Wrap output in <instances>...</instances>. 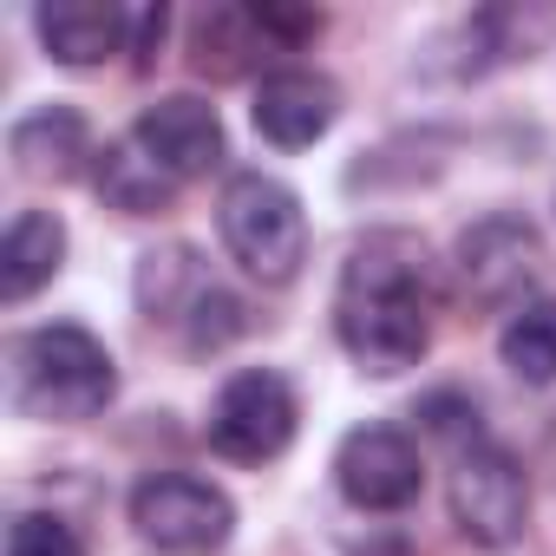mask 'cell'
I'll return each mask as SVG.
<instances>
[{
    "label": "cell",
    "mask_w": 556,
    "mask_h": 556,
    "mask_svg": "<svg viewBox=\"0 0 556 556\" xmlns=\"http://www.w3.org/2000/svg\"><path fill=\"white\" fill-rule=\"evenodd\" d=\"M236 334H242V302H236L229 289H216V282H210V289H203V302L184 315V341H190L197 354H216V348H229Z\"/></svg>",
    "instance_id": "ac0fdd59"
},
{
    "label": "cell",
    "mask_w": 556,
    "mask_h": 556,
    "mask_svg": "<svg viewBox=\"0 0 556 556\" xmlns=\"http://www.w3.org/2000/svg\"><path fill=\"white\" fill-rule=\"evenodd\" d=\"M92 190H99L112 210H125V216H157V210H170L177 177L125 131V138H112V144L92 157Z\"/></svg>",
    "instance_id": "5bb4252c"
},
{
    "label": "cell",
    "mask_w": 556,
    "mask_h": 556,
    "mask_svg": "<svg viewBox=\"0 0 556 556\" xmlns=\"http://www.w3.org/2000/svg\"><path fill=\"white\" fill-rule=\"evenodd\" d=\"M164 27H170L164 8H138V14H131V47H125V53H131L138 66H151V53L164 47Z\"/></svg>",
    "instance_id": "7402d4cb"
},
{
    "label": "cell",
    "mask_w": 556,
    "mask_h": 556,
    "mask_svg": "<svg viewBox=\"0 0 556 556\" xmlns=\"http://www.w3.org/2000/svg\"><path fill=\"white\" fill-rule=\"evenodd\" d=\"M262 47H268V34H262L255 8H210L190 27V60L210 79H242L262 60Z\"/></svg>",
    "instance_id": "9a60e30c"
},
{
    "label": "cell",
    "mask_w": 556,
    "mask_h": 556,
    "mask_svg": "<svg viewBox=\"0 0 556 556\" xmlns=\"http://www.w3.org/2000/svg\"><path fill=\"white\" fill-rule=\"evenodd\" d=\"M295 387L275 374V367H242L223 380L216 406H210V445L229 465H268L295 445Z\"/></svg>",
    "instance_id": "277c9868"
},
{
    "label": "cell",
    "mask_w": 556,
    "mask_h": 556,
    "mask_svg": "<svg viewBox=\"0 0 556 556\" xmlns=\"http://www.w3.org/2000/svg\"><path fill=\"white\" fill-rule=\"evenodd\" d=\"M60 262H66V223L53 210H21L8 223V242H0V302L8 308L34 302L60 275Z\"/></svg>",
    "instance_id": "4fadbf2b"
},
{
    "label": "cell",
    "mask_w": 556,
    "mask_h": 556,
    "mask_svg": "<svg viewBox=\"0 0 556 556\" xmlns=\"http://www.w3.org/2000/svg\"><path fill=\"white\" fill-rule=\"evenodd\" d=\"M229 523H236V504L223 484L210 478H190V471H151L138 491H131V530L170 556H203V549H223L229 543Z\"/></svg>",
    "instance_id": "5b68a950"
},
{
    "label": "cell",
    "mask_w": 556,
    "mask_h": 556,
    "mask_svg": "<svg viewBox=\"0 0 556 556\" xmlns=\"http://www.w3.org/2000/svg\"><path fill=\"white\" fill-rule=\"evenodd\" d=\"M216 229H223V249L236 255V268L262 289H282L295 282V268L308 255V216H302V197L282 184V177H262V170H236L223 184V203H216Z\"/></svg>",
    "instance_id": "3957f363"
},
{
    "label": "cell",
    "mask_w": 556,
    "mask_h": 556,
    "mask_svg": "<svg viewBox=\"0 0 556 556\" xmlns=\"http://www.w3.org/2000/svg\"><path fill=\"white\" fill-rule=\"evenodd\" d=\"M543 275V236L523 216H484L458 236V282L478 308H523Z\"/></svg>",
    "instance_id": "52a82bcc"
},
{
    "label": "cell",
    "mask_w": 556,
    "mask_h": 556,
    "mask_svg": "<svg viewBox=\"0 0 556 556\" xmlns=\"http://www.w3.org/2000/svg\"><path fill=\"white\" fill-rule=\"evenodd\" d=\"M249 118L275 151H308L341 118V92H334V79H321L308 66H282V73H262Z\"/></svg>",
    "instance_id": "30bf717a"
},
{
    "label": "cell",
    "mask_w": 556,
    "mask_h": 556,
    "mask_svg": "<svg viewBox=\"0 0 556 556\" xmlns=\"http://www.w3.org/2000/svg\"><path fill=\"white\" fill-rule=\"evenodd\" d=\"M8 157H14V170L34 177V184H47V177L66 184V177H79V164L99 157V151H92L86 118H79L73 105H40V112L14 118V131H8Z\"/></svg>",
    "instance_id": "7c38bea8"
},
{
    "label": "cell",
    "mask_w": 556,
    "mask_h": 556,
    "mask_svg": "<svg viewBox=\"0 0 556 556\" xmlns=\"http://www.w3.org/2000/svg\"><path fill=\"white\" fill-rule=\"evenodd\" d=\"M203 289H210V275L197 268L190 249H151L138 268V308L151 321H170V328H184V315L203 302Z\"/></svg>",
    "instance_id": "2e32d148"
},
{
    "label": "cell",
    "mask_w": 556,
    "mask_h": 556,
    "mask_svg": "<svg viewBox=\"0 0 556 556\" xmlns=\"http://www.w3.org/2000/svg\"><path fill=\"white\" fill-rule=\"evenodd\" d=\"M8 556H86V543H79L60 517L27 510V517L8 523Z\"/></svg>",
    "instance_id": "ffe728a7"
},
{
    "label": "cell",
    "mask_w": 556,
    "mask_h": 556,
    "mask_svg": "<svg viewBox=\"0 0 556 556\" xmlns=\"http://www.w3.org/2000/svg\"><path fill=\"white\" fill-rule=\"evenodd\" d=\"M419 419H426V432H432V439H445V445H452V458H465L471 445H484L478 406H471L465 393H432V400H419Z\"/></svg>",
    "instance_id": "d6986e66"
},
{
    "label": "cell",
    "mask_w": 556,
    "mask_h": 556,
    "mask_svg": "<svg viewBox=\"0 0 556 556\" xmlns=\"http://www.w3.org/2000/svg\"><path fill=\"white\" fill-rule=\"evenodd\" d=\"M497 354H504V367H510L523 387H549V380H556V295L523 302V308L504 321Z\"/></svg>",
    "instance_id": "e0dca14e"
},
{
    "label": "cell",
    "mask_w": 556,
    "mask_h": 556,
    "mask_svg": "<svg viewBox=\"0 0 556 556\" xmlns=\"http://www.w3.org/2000/svg\"><path fill=\"white\" fill-rule=\"evenodd\" d=\"M131 138H138L177 184L210 177V170L223 164V118H216V105L197 99V92H170V99L144 105L138 125H131Z\"/></svg>",
    "instance_id": "9c48e42d"
},
{
    "label": "cell",
    "mask_w": 556,
    "mask_h": 556,
    "mask_svg": "<svg viewBox=\"0 0 556 556\" xmlns=\"http://www.w3.org/2000/svg\"><path fill=\"white\" fill-rule=\"evenodd\" d=\"M452 523L484 543V549H510L530 523V478L504 445H471L465 458H452Z\"/></svg>",
    "instance_id": "8992f818"
},
{
    "label": "cell",
    "mask_w": 556,
    "mask_h": 556,
    "mask_svg": "<svg viewBox=\"0 0 556 556\" xmlns=\"http://www.w3.org/2000/svg\"><path fill=\"white\" fill-rule=\"evenodd\" d=\"M34 34H40L47 60L99 66V60L131 47V14L112 8V0H47V8L34 14Z\"/></svg>",
    "instance_id": "8fae6325"
},
{
    "label": "cell",
    "mask_w": 556,
    "mask_h": 556,
    "mask_svg": "<svg viewBox=\"0 0 556 556\" xmlns=\"http://www.w3.org/2000/svg\"><path fill=\"white\" fill-rule=\"evenodd\" d=\"M334 484L361 510H406L426 484V465L400 426H354L334 452Z\"/></svg>",
    "instance_id": "ba28073f"
},
{
    "label": "cell",
    "mask_w": 556,
    "mask_h": 556,
    "mask_svg": "<svg viewBox=\"0 0 556 556\" xmlns=\"http://www.w3.org/2000/svg\"><path fill=\"white\" fill-rule=\"evenodd\" d=\"M255 21H262L268 40H315L321 34V14H308V8H275V0H262Z\"/></svg>",
    "instance_id": "44dd1931"
},
{
    "label": "cell",
    "mask_w": 556,
    "mask_h": 556,
    "mask_svg": "<svg viewBox=\"0 0 556 556\" xmlns=\"http://www.w3.org/2000/svg\"><path fill=\"white\" fill-rule=\"evenodd\" d=\"M112 393H118V367H112L105 341L73 321L34 328L14 348V406L34 419L79 426V419H99L112 406Z\"/></svg>",
    "instance_id": "7a4b0ae2"
},
{
    "label": "cell",
    "mask_w": 556,
    "mask_h": 556,
    "mask_svg": "<svg viewBox=\"0 0 556 556\" xmlns=\"http://www.w3.org/2000/svg\"><path fill=\"white\" fill-rule=\"evenodd\" d=\"M334 334L348 361L374 380H393L426 361L432 348V262L426 242L406 229H374L354 242L341 289H334Z\"/></svg>",
    "instance_id": "6da1fadb"
}]
</instances>
